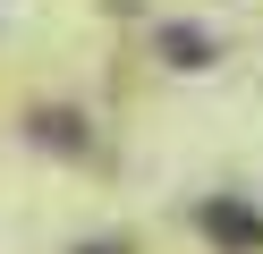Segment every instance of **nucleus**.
<instances>
[{"label":"nucleus","mask_w":263,"mask_h":254,"mask_svg":"<svg viewBox=\"0 0 263 254\" xmlns=\"http://www.w3.org/2000/svg\"><path fill=\"white\" fill-rule=\"evenodd\" d=\"M170 60H178V68H204V60H212V43H204V34H187V26H178V34H170Z\"/></svg>","instance_id":"obj_2"},{"label":"nucleus","mask_w":263,"mask_h":254,"mask_svg":"<svg viewBox=\"0 0 263 254\" xmlns=\"http://www.w3.org/2000/svg\"><path fill=\"white\" fill-rule=\"evenodd\" d=\"M195 229L221 237V246H263V212H255V203H229V195H204V203H195Z\"/></svg>","instance_id":"obj_1"},{"label":"nucleus","mask_w":263,"mask_h":254,"mask_svg":"<svg viewBox=\"0 0 263 254\" xmlns=\"http://www.w3.org/2000/svg\"><path fill=\"white\" fill-rule=\"evenodd\" d=\"M85 254H127V246H85Z\"/></svg>","instance_id":"obj_3"}]
</instances>
